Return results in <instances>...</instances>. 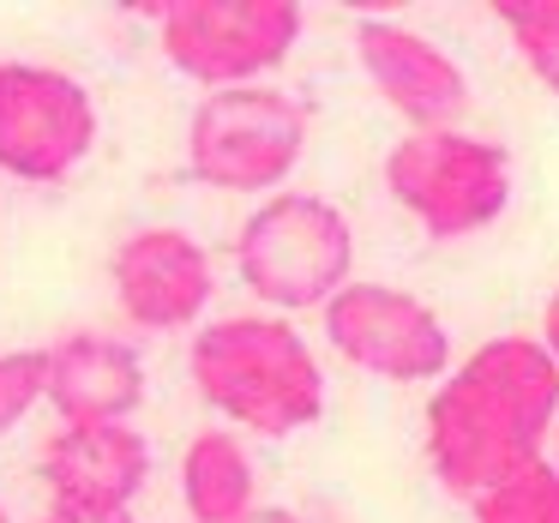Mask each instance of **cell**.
Listing matches in <instances>:
<instances>
[{
    "mask_svg": "<svg viewBox=\"0 0 559 523\" xmlns=\"http://www.w3.org/2000/svg\"><path fill=\"white\" fill-rule=\"evenodd\" d=\"M559 427V361L542 337H506L463 355L433 385L421 415L427 463L439 487L457 499H481L506 475L542 463V445Z\"/></svg>",
    "mask_w": 559,
    "mask_h": 523,
    "instance_id": "1",
    "label": "cell"
},
{
    "mask_svg": "<svg viewBox=\"0 0 559 523\" xmlns=\"http://www.w3.org/2000/svg\"><path fill=\"white\" fill-rule=\"evenodd\" d=\"M187 373L211 409L265 439H289L325 415V367L301 343V331L265 313L217 319L193 337Z\"/></svg>",
    "mask_w": 559,
    "mask_h": 523,
    "instance_id": "2",
    "label": "cell"
},
{
    "mask_svg": "<svg viewBox=\"0 0 559 523\" xmlns=\"http://www.w3.org/2000/svg\"><path fill=\"white\" fill-rule=\"evenodd\" d=\"M235 265L259 301L283 313L331 307L355 283V223L331 199L283 187L259 199L235 235Z\"/></svg>",
    "mask_w": 559,
    "mask_h": 523,
    "instance_id": "3",
    "label": "cell"
},
{
    "mask_svg": "<svg viewBox=\"0 0 559 523\" xmlns=\"http://www.w3.org/2000/svg\"><path fill=\"white\" fill-rule=\"evenodd\" d=\"M307 133H313V115L295 91H205V103L187 121V175L217 193H283L307 151Z\"/></svg>",
    "mask_w": 559,
    "mask_h": 523,
    "instance_id": "4",
    "label": "cell"
},
{
    "mask_svg": "<svg viewBox=\"0 0 559 523\" xmlns=\"http://www.w3.org/2000/svg\"><path fill=\"white\" fill-rule=\"evenodd\" d=\"M385 193L421 223L427 241H463L511 205V157L499 139L451 133H403L385 151Z\"/></svg>",
    "mask_w": 559,
    "mask_h": 523,
    "instance_id": "5",
    "label": "cell"
},
{
    "mask_svg": "<svg viewBox=\"0 0 559 523\" xmlns=\"http://www.w3.org/2000/svg\"><path fill=\"white\" fill-rule=\"evenodd\" d=\"M307 19L289 0H169L157 7V43L181 79L205 91L259 85L301 43Z\"/></svg>",
    "mask_w": 559,
    "mask_h": 523,
    "instance_id": "6",
    "label": "cell"
},
{
    "mask_svg": "<svg viewBox=\"0 0 559 523\" xmlns=\"http://www.w3.org/2000/svg\"><path fill=\"white\" fill-rule=\"evenodd\" d=\"M97 151V103L73 73L0 55V175L55 187Z\"/></svg>",
    "mask_w": 559,
    "mask_h": 523,
    "instance_id": "7",
    "label": "cell"
},
{
    "mask_svg": "<svg viewBox=\"0 0 559 523\" xmlns=\"http://www.w3.org/2000/svg\"><path fill=\"white\" fill-rule=\"evenodd\" d=\"M325 337L349 367L397 385H439L451 373V331L421 295L397 283L355 277L337 301L325 307Z\"/></svg>",
    "mask_w": 559,
    "mask_h": 523,
    "instance_id": "8",
    "label": "cell"
},
{
    "mask_svg": "<svg viewBox=\"0 0 559 523\" xmlns=\"http://www.w3.org/2000/svg\"><path fill=\"white\" fill-rule=\"evenodd\" d=\"M355 55H361L367 85L409 121V133H451L469 115L463 67L403 19H361L355 25Z\"/></svg>",
    "mask_w": 559,
    "mask_h": 523,
    "instance_id": "9",
    "label": "cell"
},
{
    "mask_svg": "<svg viewBox=\"0 0 559 523\" xmlns=\"http://www.w3.org/2000/svg\"><path fill=\"white\" fill-rule=\"evenodd\" d=\"M109 283L121 313L145 331H187L217 295L211 253L187 229H169V223L127 235L109 259Z\"/></svg>",
    "mask_w": 559,
    "mask_h": 523,
    "instance_id": "10",
    "label": "cell"
},
{
    "mask_svg": "<svg viewBox=\"0 0 559 523\" xmlns=\"http://www.w3.org/2000/svg\"><path fill=\"white\" fill-rule=\"evenodd\" d=\"M151 475V445L133 433V421L109 427H61L43 445V482L55 494V511L79 518H127Z\"/></svg>",
    "mask_w": 559,
    "mask_h": 523,
    "instance_id": "11",
    "label": "cell"
},
{
    "mask_svg": "<svg viewBox=\"0 0 559 523\" xmlns=\"http://www.w3.org/2000/svg\"><path fill=\"white\" fill-rule=\"evenodd\" d=\"M49 403L61 427L133 421L145 403V355L109 331H67L49 343Z\"/></svg>",
    "mask_w": 559,
    "mask_h": 523,
    "instance_id": "12",
    "label": "cell"
},
{
    "mask_svg": "<svg viewBox=\"0 0 559 523\" xmlns=\"http://www.w3.org/2000/svg\"><path fill=\"white\" fill-rule=\"evenodd\" d=\"M253 457L229 427H205L181 451V506L193 523H247L253 518Z\"/></svg>",
    "mask_w": 559,
    "mask_h": 523,
    "instance_id": "13",
    "label": "cell"
},
{
    "mask_svg": "<svg viewBox=\"0 0 559 523\" xmlns=\"http://www.w3.org/2000/svg\"><path fill=\"white\" fill-rule=\"evenodd\" d=\"M475 523H559V463L542 457L475 499Z\"/></svg>",
    "mask_w": 559,
    "mask_h": 523,
    "instance_id": "14",
    "label": "cell"
},
{
    "mask_svg": "<svg viewBox=\"0 0 559 523\" xmlns=\"http://www.w3.org/2000/svg\"><path fill=\"white\" fill-rule=\"evenodd\" d=\"M493 19L511 37L518 61L559 97V0H499Z\"/></svg>",
    "mask_w": 559,
    "mask_h": 523,
    "instance_id": "15",
    "label": "cell"
},
{
    "mask_svg": "<svg viewBox=\"0 0 559 523\" xmlns=\"http://www.w3.org/2000/svg\"><path fill=\"white\" fill-rule=\"evenodd\" d=\"M542 343L554 349V361H559V289L547 295V313H542Z\"/></svg>",
    "mask_w": 559,
    "mask_h": 523,
    "instance_id": "16",
    "label": "cell"
},
{
    "mask_svg": "<svg viewBox=\"0 0 559 523\" xmlns=\"http://www.w3.org/2000/svg\"><path fill=\"white\" fill-rule=\"evenodd\" d=\"M43 523H133V518H79V511H49Z\"/></svg>",
    "mask_w": 559,
    "mask_h": 523,
    "instance_id": "17",
    "label": "cell"
},
{
    "mask_svg": "<svg viewBox=\"0 0 559 523\" xmlns=\"http://www.w3.org/2000/svg\"><path fill=\"white\" fill-rule=\"evenodd\" d=\"M247 523H301V518H289V511H253Z\"/></svg>",
    "mask_w": 559,
    "mask_h": 523,
    "instance_id": "18",
    "label": "cell"
},
{
    "mask_svg": "<svg viewBox=\"0 0 559 523\" xmlns=\"http://www.w3.org/2000/svg\"><path fill=\"white\" fill-rule=\"evenodd\" d=\"M554 463H559V427H554Z\"/></svg>",
    "mask_w": 559,
    "mask_h": 523,
    "instance_id": "19",
    "label": "cell"
},
{
    "mask_svg": "<svg viewBox=\"0 0 559 523\" xmlns=\"http://www.w3.org/2000/svg\"><path fill=\"white\" fill-rule=\"evenodd\" d=\"M0 523H13V518H7V506H0Z\"/></svg>",
    "mask_w": 559,
    "mask_h": 523,
    "instance_id": "20",
    "label": "cell"
}]
</instances>
